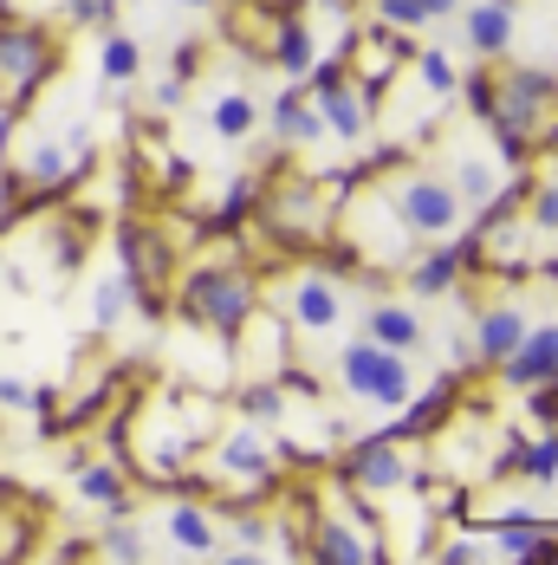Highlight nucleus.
<instances>
[{
  "instance_id": "nucleus-1",
  "label": "nucleus",
  "mask_w": 558,
  "mask_h": 565,
  "mask_svg": "<svg viewBox=\"0 0 558 565\" xmlns=\"http://www.w3.org/2000/svg\"><path fill=\"white\" fill-rule=\"evenodd\" d=\"M332 247H337V267H351V274H403L422 254L416 227L403 222V209H396L390 182H357L337 202Z\"/></svg>"
},
{
  "instance_id": "nucleus-2",
  "label": "nucleus",
  "mask_w": 558,
  "mask_h": 565,
  "mask_svg": "<svg viewBox=\"0 0 558 565\" xmlns=\"http://www.w3.org/2000/svg\"><path fill=\"white\" fill-rule=\"evenodd\" d=\"M215 247H222V260H202V267H189L182 286H175V312L189 319V326H202V332H215V339H240L247 332V319L260 312V280H254V267L240 260V247H234V234H208Z\"/></svg>"
},
{
  "instance_id": "nucleus-3",
  "label": "nucleus",
  "mask_w": 558,
  "mask_h": 565,
  "mask_svg": "<svg viewBox=\"0 0 558 565\" xmlns=\"http://www.w3.org/2000/svg\"><path fill=\"white\" fill-rule=\"evenodd\" d=\"M337 202H344V195L325 182V170L319 175H286L279 170V182L260 189L254 227L273 241L279 254H319V247H332V234H337Z\"/></svg>"
},
{
  "instance_id": "nucleus-4",
  "label": "nucleus",
  "mask_w": 558,
  "mask_h": 565,
  "mask_svg": "<svg viewBox=\"0 0 558 565\" xmlns=\"http://www.w3.org/2000/svg\"><path fill=\"white\" fill-rule=\"evenodd\" d=\"M337 391L351 396V403H364V409H377V416L409 409V396H416L409 351H390V344H377L371 332L364 339H344L337 344Z\"/></svg>"
},
{
  "instance_id": "nucleus-5",
  "label": "nucleus",
  "mask_w": 558,
  "mask_h": 565,
  "mask_svg": "<svg viewBox=\"0 0 558 565\" xmlns=\"http://www.w3.org/2000/svg\"><path fill=\"white\" fill-rule=\"evenodd\" d=\"M58 78V40L40 20H0V111H26Z\"/></svg>"
},
{
  "instance_id": "nucleus-6",
  "label": "nucleus",
  "mask_w": 558,
  "mask_h": 565,
  "mask_svg": "<svg viewBox=\"0 0 558 565\" xmlns=\"http://www.w3.org/2000/svg\"><path fill=\"white\" fill-rule=\"evenodd\" d=\"M409 481H416V461H409L403 443H390L384 429H357V443L337 449V488L357 494V501H371V508L409 494Z\"/></svg>"
},
{
  "instance_id": "nucleus-7",
  "label": "nucleus",
  "mask_w": 558,
  "mask_h": 565,
  "mask_svg": "<svg viewBox=\"0 0 558 565\" xmlns=\"http://www.w3.org/2000/svg\"><path fill=\"white\" fill-rule=\"evenodd\" d=\"M305 553L325 565H384L390 559V546H384V520L371 501H357V494H344V508H319L312 513V526H305Z\"/></svg>"
},
{
  "instance_id": "nucleus-8",
  "label": "nucleus",
  "mask_w": 558,
  "mask_h": 565,
  "mask_svg": "<svg viewBox=\"0 0 558 565\" xmlns=\"http://www.w3.org/2000/svg\"><path fill=\"white\" fill-rule=\"evenodd\" d=\"M117 260L124 274L143 286V312H169V280H175V234L143 215L117 222Z\"/></svg>"
},
{
  "instance_id": "nucleus-9",
  "label": "nucleus",
  "mask_w": 558,
  "mask_h": 565,
  "mask_svg": "<svg viewBox=\"0 0 558 565\" xmlns=\"http://www.w3.org/2000/svg\"><path fill=\"white\" fill-rule=\"evenodd\" d=\"M396 209H403V222L416 227V241H448V234H461V215H468V202H461V189L436 170H403L390 182Z\"/></svg>"
},
{
  "instance_id": "nucleus-10",
  "label": "nucleus",
  "mask_w": 558,
  "mask_h": 565,
  "mask_svg": "<svg viewBox=\"0 0 558 565\" xmlns=\"http://www.w3.org/2000/svg\"><path fill=\"white\" fill-rule=\"evenodd\" d=\"M286 319H292V332L312 344H332L337 326H344V292L332 286L325 267H299L292 286H286Z\"/></svg>"
},
{
  "instance_id": "nucleus-11",
  "label": "nucleus",
  "mask_w": 558,
  "mask_h": 565,
  "mask_svg": "<svg viewBox=\"0 0 558 565\" xmlns=\"http://www.w3.org/2000/svg\"><path fill=\"white\" fill-rule=\"evenodd\" d=\"M85 163H92V150H78L72 137H33V143L20 150V175H26V189H33V209H40V202H58V195L78 182Z\"/></svg>"
},
{
  "instance_id": "nucleus-12",
  "label": "nucleus",
  "mask_w": 558,
  "mask_h": 565,
  "mask_svg": "<svg viewBox=\"0 0 558 565\" xmlns=\"http://www.w3.org/2000/svg\"><path fill=\"white\" fill-rule=\"evenodd\" d=\"M454 403H461V371H448L429 391H416L409 409H396L390 423H377V429H384L390 443H436L448 429V416H454Z\"/></svg>"
},
{
  "instance_id": "nucleus-13",
  "label": "nucleus",
  "mask_w": 558,
  "mask_h": 565,
  "mask_svg": "<svg viewBox=\"0 0 558 565\" xmlns=\"http://www.w3.org/2000/svg\"><path fill=\"white\" fill-rule=\"evenodd\" d=\"M267 130H273L279 157H286V150H312V143L332 137V124L319 111V98L305 92V78H286V92H279L273 111H267Z\"/></svg>"
},
{
  "instance_id": "nucleus-14",
  "label": "nucleus",
  "mask_w": 558,
  "mask_h": 565,
  "mask_svg": "<svg viewBox=\"0 0 558 565\" xmlns=\"http://www.w3.org/2000/svg\"><path fill=\"white\" fill-rule=\"evenodd\" d=\"M208 468L215 475H227V481H273L279 455L267 449V436H260V423H240V429H227V436H215L208 443Z\"/></svg>"
},
{
  "instance_id": "nucleus-15",
  "label": "nucleus",
  "mask_w": 558,
  "mask_h": 565,
  "mask_svg": "<svg viewBox=\"0 0 558 565\" xmlns=\"http://www.w3.org/2000/svg\"><path fill=\"white\" fill-rule=\"evenodd\" d=\"M163 540L189 559H222V513L215 501H189V494H169V513H163Z\"/></svg>"
},
{
  "instance_id": "nucleus-16",
  "label": "nucleus",
  "mask_w": 558,
  "mask_h": 565,
  "mask_svg": "<svg viewBox=\"0 0 558 565\" xmlns=\"http://www.w3.org/2000/svg\"><path fill=\"white\" fill-rule=\"evenodd\" d=\"M461 274H468V254L448 234V241H422V254L403 267V286H409V299H448L461 286Z\"/></svg>"
},
{
  "instance_id": "nucleus-17",
  "label": "nucleus",
  "mask_w": 558,
  "mask_h": 565,
  "mask_svg": "<svg viewBox=\"0 0 558 565\" xmlns=\"http://www.w3.org/2000/svg\"><path fill=\"white\" fill-rule=\"evenodd\" d=\"M526 332H533V326H526V312H519L513 299L481 306V312H474V364H481V371H501L506 358L526 344Z\"/></svg>"
},
{
  "instance_id": "nucleus-18",
  "label": "nucleus",
  "mask_w": 558,
  "mask_h": 565,
  "mask_svg": "<svg viewBox=\"0 0 558 565\" xmlns=\"http://www.w3.org/2000/svg\"><path fill=\"white\" fill-rule=\"evenodd\" d=\"M319 111H325V124H332L337 143H364L371 137V124H377V98L357 85V72L344 78V85H332V92H319Z\"/></svg>"
},
{
  "instance_id": "nucleus-19",
  "label": "nucleus",
  "mask_w": 558,
  "mask_h": 565,
  "mask_svg": "<svg viewBox=\"0 0 558 565\" xmlns=\"http://www.w3.org/2000/svg\"><path fill=\"white\" fill-rule=\"evenodd\" d=\"M552 377H558V326H533L526 344L501 364V384L526 396L533 384H552Z\"/></svg>"
},
{
  "instance_id": "nucleus-20",
  "label": "nucleus",
  "mask_w": 558,
  "mask_h": 565,
  "mask_svg": "<svg viewBox=\"0 0 558 565\" xmlns=\"http://www.w3.org/2000/svg\"><path fill=\"white\" fill-rule=\"evenodd\" d=\"M461 40H468L474 58L501 65V58L513 53V0H474L468 20H461Z\"/></svg>"
},
{
  "instance_id": "nucleus-21",
  "label": "nucleus",
  "mask_w": 558,
  "mask_h": 565,
  "mask_svg": "<svg viewBox=\"0 0 558 565\" xmlns=\"http://www.w3.org/2000/svg\"><path fill=\"white\" fill-rule=\"evenodd\" d=\"M72 488H78V501H92V508L105 513H130L137 508V488H130V461H85L78 475H72Z\"/></svg>"
},
{
  "instance_id": "nucleus-22",
  "label": "nucleus",
  "mask_w": 558,
  "mask_h": 565,
  "mask_svg": "<svg viewBox=\"0 0 558 565\" xmlns=\"http://www.w3.org/2000/svg\"><path fill=\"white\" fill-rule=\"evenodd\" d=\"M267 58H273L279 78H305V72L319 65V46H312V20H305V13H286V20H273Z\"/></svg>"
},
{
  "instance_id": "nucleus-23",
  "label": "nucleus",
  "mask_w": 558,
  "mask_h": 565,
  "mask_svg": "<svg viewBox=\"0 0 558 565\" xmlns=\"http://www.w3.org/2000/svg\"><path fill=\"white\" fill-rule=\"evenodd\" d=\"M506 175H519V170H506V163H487V157H454L448 182H454V189H461V202L481 215L487 202H501V195H506Z\"/></svg>"
},
{
  "instance_id": "nucleus-24",
  "label": "nucleus",
  "mask_w": 558,
  "mask_h": 565,
  "mask_svg": "<svg viewBox=\"0 0 558 565\" xmlns=\"http://www.w3.org/2000/svg\"><path fill=\"white\" fill-rule=\"evenodd\" d=\"M286 403H292V384L267 371V377H240L234 384V409L247 416V423H286Z\"/></svg>"
},
{
  "instance_id": "nucleus-25",
  "label": "nucleus",
  "mask_w": 558,
  "mask_h": 565,
  "mask_svg": "<svg viewBox=\"0 0 558 565\" xmlns=\"http://www.w3.org/2000/svg\"><path fill=\"white\" fill-rule=\"evenodd\" d=\"M364 332L377 344H390V351H422V319H416V306H396V299H377V306L364 312Z\"/></svg>"
},
{
  "instance_id": "nucleus-26",
  "label": "nucleus",
  "mask_w": 558,
  "mask_h": 565,
  "mask_svg": "<svg viewBox=\"0 0 558 565\" xmlns=\"http://www.w3.org/2000/svg\"><path fill=\"white\" fill-rule=\"evenodd\" d=\"M137 306H143V286L130 280L124 267L92 286V319H98V332H117V326H124V312H137Z\"/></svg>"
},
{
  "instance_id": "nucleus-27",
  "label": "nucleus",
  "mask_w": 558,
  "mask_h": 565,
  "mask_svg": "<svg viewBox=\"0 0 558 565\" xmlns=\"http://www.w3.org/2000/svg\"><path fill=\"white\" fill-rule=\"evenodd\" d=\"M208 130H215L222 143H247V137L260 130V105H254L247 92H222V98L208 105Z\"/></svg>"
},
{
  "instance_id": "nucleus-28",
  "label": "nucleus",
  "mask_w": 558,
  "mask_h": 565,
  "mask_svg": "<svg viewBox=\"0 0 558 565\" xmlns=\"http://www.w3.org/2000/svg\"><path fill=\"white\" fill-rule=\"evenodd\" d=\"M409 65H416V85H422V92H429L436 105L461 98V65H454V58L442 53V40H436V46H422V53L409 58Z\"/></svg>"
},
{
  "instance_id": "nucleus-29",
  "label": "nucleus",
  "mask_w": 558,
  "mask_h": 565,
  "mask_svg": "<svg viewBox=\"0 0 558 565\" xmlns=\"http://www.w3.org/2000/svg\"><path fill=\"white\" fill-rule=\"evenodd\" d=\"M26 215H33V189H26V175H20V163H0V234H13Z\"/></svg>"
},
{
  "instance_id": "nucleus-30",
  "label": "nucleus",
  "mask_w": 558,
  "mask_h": 565,
  "mask_svg": "<svg viewBox=\"0 0 558 565\" xmlns=\"http://www.w3.org/2000/svg\"><path fill=\"white\" fill-rule=\"evenodd\" d=\"M143 78V46L130 33H105V85H137Z\"/></svg>"
},
{
  "instance_id": "nucleus-31",
  "label": "nucleus",
  "mask_w": 558,
  "mask_h": 565,
  "mask_svg": "<svg viewBox=\"0 0 558 565\" xmlns=\"http://www.w3.org/2000/svg\"><path fill=\"white\" fill-rule=\"evenodd\" d=\"M98 559H150V540H143V526L130 520V513H111V526H105V546H98Z\"/></svg>"
},
{
  "instance_id": "nucleus-32",
  "label": "nucleus",
  "mask_w": 558,
  "mask_h": 565,
  "mask_svg": "<svg viewBox=\"0 0 558 565\" xmlns=\"http://www.w3.org/2000/svg\"><path fill=\"white\" fill-rule=\"evenodd\" d=\"M371 20L377 26H396V33H429L436 26L429 0H371Z\"/></svg>"
},
{
  "instance_id": "nucleus-33",
  "label": "nucleus",
  "mask_w": 558,
  "mask_h": 565,
  "mask_svg": "<svg viewBox=\"0 0 558 565\" xmlns=\"http://www.w3.org/2000/svg\"><path fill=\"white\" fill-rule=\"evenodd\" d=\"M519 475L533 481V488H558V429L552 436H526V449H519Z\"/></svg>"
},
{
  "instance_id": "nucleus-34",
  "label": "nucleus",
  "mask_w": 558,
  "mask_h": 565,
  "mask_svg": "<svg viewBox=\"0 0 558 565\" xmlns=\"http://www.w3.org/2000/svg\"><path fill=\"white\" fill-rule=\"evenodd\" d=\"M487 553H494V546H481V540H468V533H448L442 546H429L436 565H481Z\"/></svg>"
},
{
  "instance_id": "nucleus-35",
  "label": "nucleus",
  "mask_w": 558,
  "mask_h": 565,
  "mask_svg": "<svg viewBox=\"0 0 558 565\" xmlns=\"http://www.w3.org/2000/svg\"><path fill=\"white\" fill-rule=\"evenodd\" d=\"M46 403V384H33V377H0V409H40Z\"/></svg>"
},
{
  "instance_id": "nucleus-36",
  "label": "nucleus",
  "mask_w": 558,
  "mask_h": 565,
  "mask_svg": "<svg viewBox=\"0 0 558 565\" xmlns=\"http://www.w3.org/2000/svg\"><path fill=\"white\" fill-rule=\"evenodd\" d=\"M26 540H33V533H26V520L7 508V494H0V559H20V553H26Z\"/></svg>"
},
{
  "instance_id": "nucleus-37",
  "label": "nucleus",
  "mask_w": 558,
  "mask_h": 565,
  "mask_svg": "<svg viewBox=\"0 0 558 565\" xmlns=\"http://www.w3.org/2000/svg\"><path fill=\"white\" fill-rule=\"evenodd\" d=\"M526 409H533V423L558 429V377L552 384H533V391H526Z\"/></svg>"
},
{
  "instance_id": "nucleus-38",
  "label": "nucleus",
  "mask_w": 558,
  "mask_h": 565,
  "mask_svg": "<svg viewBox=\"0 0 558 565\" xmlns=\"http://www.w3.org/2000/svg\"><path fill=\"white\" fill-rule=\"evenodd\" d=\"M182 98H189V78L169 65V78H157V92H150V105H157V111H182Z\"/></svg>"
},
{
  "instance_id": "nucleus-39",
  "label": "nucleus",
  "mask_w": 558,
  "mask_h": 565,
  "mask_svg": "<svg viewBox=\"0 0 558 565\" xmlns=\"http://www.w3.org/2000/svg\"><path fill=\"white\" fill-rule=\"evenodd\" d=\"M429 13H436V26H442V20H454V13H461V0H429Z\"/></svg>"
},
{
  "instance_id": "nucleus-40",
  "label": "nucleus",
  "mask_w": 558,
  "mask_h": 565,
  "mask_svg": "<svg viewBox=\"0 0 558 565\" xmlns=\"http://www.w3.org/2000/svg\"><path fill=\"white\" fill-rule=\"evenodd\" d=\"M20 13V0H0V20H13Z\"/></svg>"
},
{
  "instance_id": "nucleus-41",
  "label": "nucleus",
  "mask_w": 558,
  "mask_h": 565,
  "mask_svg": "<svg viewBox=\"0 0 558 565\" xmlns=\"http://www.w3.org/2000/svg\"><path fill=\"white\" fill-rule=\"evenodd\" d=\"M169 7H215V0H169Z\"/></svg>"
},
{
  "instance_id": "nucleus-42",
  "label": "nucleus",
  "mask_w": 558,
  "mask_h": 565,
  "mask_svg": "<svg viewBox=\"0 0 558 565\" xmlns=\"http://www.w3.org/2000/svg\"><path fill=\"white\" fill-rule=\"evenodd\" d=\"M546 143H558V124H552V130H546Z\"/></svg>"
}]
</instances>
